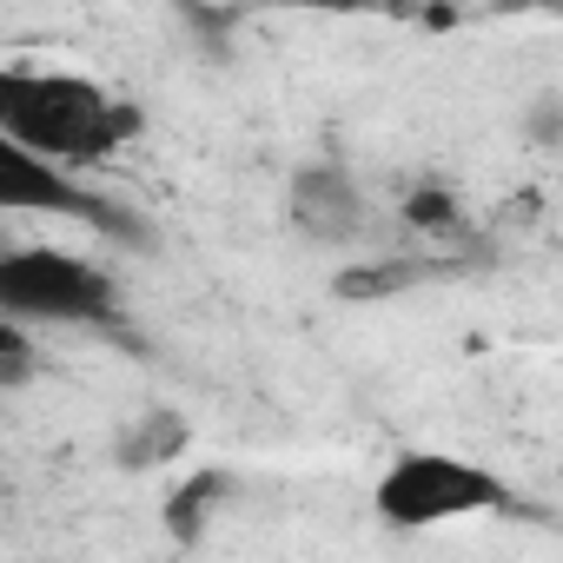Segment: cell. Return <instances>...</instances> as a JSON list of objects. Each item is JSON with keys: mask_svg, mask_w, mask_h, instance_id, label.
<instances>
[{"mask_svg": "<svg viewBox=\"0 0 563 563\" xmlns=\"http://www.w3.org/2000/svg\"><path fill=\"white\" fill-rule=\"evenodd\" d=\"M510 504H517V490L504 471H490L484 457H464V451H438V444L391 451L385 471L372 477V517L385 530H444V523H471V517H504Z\"/></svg>", "mask_w": 563, "mask_h": 563, "instance_id": "obj_2", "label": "cell"}, {"mask_svg": "<svg viewBox=\"0 0 563 563\" xmlns=\"http://www.w3.org/2000/svg\"><path fill=\"white\" fill-rule=\"evenodd\" d=\"M146 133V107L67 67H0V140L60 166H107Z\"/></svg>", "mask_w": 563, "mask_h": 563, "instance_id": "obj_1", "label": "cell"}, {"mask_svg": "<svg viewBox=\"0 0 563 563\" xmlns=\"http://www.w3.org/2000/svg\"><path fill=\"white\" fill-rule=\"evenodd\" d=\"M490 14H510V21H563V0H490Z\"/></svg>", "mask_w": 563, "mask_h": 563, "instance_id": "obj_11", "label": "cell"}, {"mask_svg": "<svg viewBox=\"0 0 563 563\" xmlns=\"http://www.w3.org/2000/svg\"><path fill=\"white\" fill-rule=\"evenodd\" d=\"M239 490V477L225 471V464H192L173 490H166V504H159V523H166V537L179 543V550H199L206 543V530H212V517L225 510V497Z\"/></svg>", "mask_w": 563, "mask_h": 563, "instance_id": "obj_7", "label": "cell"}, {"mask_svg": "<svg viewBox=\"0 0 563 563\" xmlns=\"http://www.w3.org/2000/svg\"><path fill=\"white\" fill-rule=\"evenodd\" d=\"M405 219L424 225V232H444V225H457V199H451L444 186H418V192L405 199Z\"/></svg>", "mask_w": 563, "mask_h": 563, "instance_id": "obj_9", "label": "cell"}, {"mask_svg": "<svg viewBox=\"0 0 563 563\" xmlns=\"http://www.w3.org/2000/svg\"><path fill=\"white\" fill-rule=\"evenodd\" d=\"M523 133H530L537 146H563V93H543V100H530V113H523Z\"/></svg>", "mask_w": 563, "mask_h": 563, "instance_id": "obj_10", "label": "cell"}, {"mask_svg": "<svg viewBox=\"0 0 563 563\" xmlns=\"http://www.w3.org/2000/svg\"><path fill=\"white\" fill-rule=\"evenodd\" d=\"M0 206L8 212H34V219H67V225H87L113 245H153V225L113 199V192H93L80 179V166H60L47 153H27L14 140H0Z\"/></svg>", "mask_w": 563, "mask_h": 563, "instance_id": "obj_4", "label": "cell"}, {"mask_svg": "<svg viewBox=\"0 0 563 563\" xmlns=\"http://www.w3.org/2000/svg\"><path fill=\"white\" fill-rule=\"evenodd\" d=\"M0 319L34 332H113L120 278L67 245H8L0 252Z\"/></svg>", "mask_w": 563, "mask_h": 563, "instance_id": "obj_3", "label": "cell"}, {"mask_svg": "<svg viewBox=\"0 0 563 563\" xmlns=\"http://www.w3.org/2000/svg\"><path fill=\"white\" fill-rule=\"evenodd\" d=\"M286 219L312 245H365L378 212L345 159H299L286 179Z\"/></svg>", "mask_w": 563, "mask_h": 563, "instance_id": "obj_5", "label": "cell"}, {"mask_svg": "<svg viewBox=\"0 0 563 563\" xmlns=\"http://www.w3.org/2000/svg\"><path fill=\"white\" fill-rule=\"evenodd\" d=\"M186 451H192V418L179 405H146L113 431V471H126V477H153V471L179 464Z\"/></svg>", "mask_w": 563, "mask_h": 563, "instance_id": "obj_6", "label": "cell"}, {"mask_svg": "<svg viewBox=\"0 0 563 563\" xmlns=\"http://www.w3.org/2000/svg\"><path fill=\"white\" fill-rule=\"evenodd\" d=\"M34 325H21V319H0V391H27V378L41 372V352H34Z\"/></svg>", "mask_w": 563, "mask_h": 563, "instance_id": "obj_8", "label": "cell"}]
</instances>
